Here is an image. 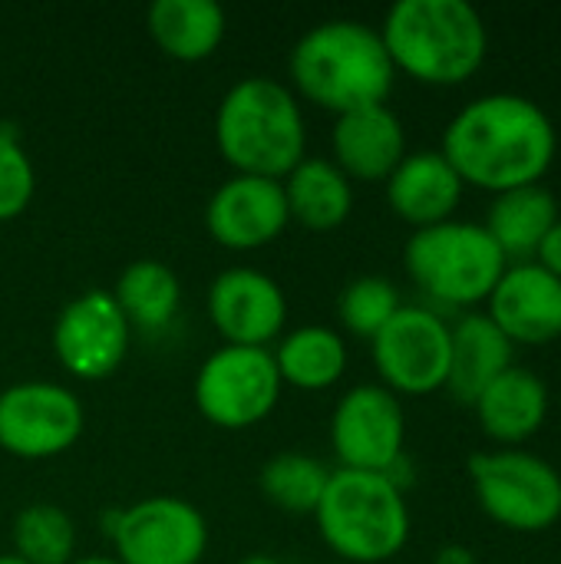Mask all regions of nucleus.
<instances>
[{
  "label": "nucleus",
  "instance_id": "obj_24",
  "mask_svg": "<svg viewBox=\"0 0 561 564\" xmlns=\"http://www.w3.org/2000/svg\"><path fill=\"white\" fill-rule=\"evenodd\" d=\"M281 373V383L298 390H327L347 370V344L337 330L308 324L281 337L278 350L271 354Z\"/></svg>",
  "mask_w": 561,
  "mask_h": 564
},
{
  "label": "nucleus",
  "instance_id": "obj_4",
  "mask_svg": "<svg viewBox=\"0 0 561 564\" xmlns=\"http://www.w3.org/2000/svg\"><path fill=\"white\" fill-rule=\"evenodd\" d=\"M215 142L235 175L281 182L308 149L298 96L291 86L268 76L235 83L215 112Z\"/></svg>",
  "mask_w": 561,
  "mask_h": 564
},
{
  "label": "nucleus",
  "instance_id": "obj_35",
  "mask_svg": "<svg viewBox=\"0 0 561 564\" xmlns=\"http://www.w3.org/2000/svg\"><path fill=\"white\" fill-rule=\"evenodd\" d=\"M334 564H344V562H334Z\"/></svg>",
  "mask_w": 561,
  "mask_h": 564
},
{
  "label": "nucleus",
  "instance_id": "obj_19",
  "mask_svg": "<svg viewBox=\"0 0 561 564\" xmlns=\"http://www.w3.org/2000/svg\"><path fill=\"white\" fill-rule=\"evenodd\" d=\"M479 426L489 440L516 446L536 436L549 416V387L539 373L526 367H509L499 373L473 403Z\"/></svg>",
  "mask_w": 561,
  "mask_h": 564
},
{
  "label": "nucleus",
  "instance_id": "obj_23",
  "mask_svg": "<svg viewBox=\"0 0 561 564\" xmlns=\"http://www.w3.org/2000/svg\"><path fill=\"white\" fill-rule=\"evenodd\" d=\"M559 221V202L546 185L513 188L493 198L486 215V231L499 245V251L519 261H532L549 228Z\"/></svg>",
  "mask_w": 561,
  "mask_h": 564
},
{
  "label": "nucleus",
  "instance_id": "obj_8",
  "mask_svg": "<svg viewBox=\"0 0 561 564\" xmlns=\"http://www.w3.org/2000/svg\"><path fill=\"white\" fill-rule=\"evenodd\" d=\"M281 373L268 347H218L195 377V406L218 430H248L281 400Z\"/></svg>",
  "mask_w": 561,
  "mask_h": 564
},
{
  "label": "nucleus",
  "instance_id": "obj_33",
  "mask_svg": "<svg viewBox=\"0 0 561 564\" xmlns=\"http://www.w3.org/2000/svg\"><path fill=\"white\" fill-rule=\"evenodd\" d=\"M69 564H119L116 558H73Z\"/></svg>",
  "mask_w": 561,
  "mask_h": 564
},
{
  "label": "nucleus",
  "instance_id": "obj_26",
  "mask_svg": "<svg viewBox=\"0 0 561 564\" xmlns=\"http://www.w3.org/2000/svg\"><path fill=\"white\" fill-rule=\"evenodd\" d=\"M331 473L304 453H278L261 466V496L288 516H314Z\"/></svg>",
  "mask_w": 561,
  "mask_h": 564
},
{
  "label": "nucleus",
  "instance_id": "obj_18",
  "mask_svg": "<svg viewBox=\"0 0 561 564\" xmlns=\"http://www.w3.org/2000/svg\"><path fill=\"white\" fill-rule=\"evenodd\" d=\"M463 178L446 162L443 152H413L387 178V205L393 215L413 228H430L450 221L463 202Z\"/></svg>",
  "mask_w": 561,
  "mask_h": 564
},
{
  "label": "nucleus",
  "instance_id": "obj_5",
  "mask_svg": "<svg viewBox=\"0 0 561 564\" xmlns=\"http://www.w3.org/2000/svg\"><path fill=\"white\" fill-rule=\"evenodd\" d=\"M314 522L324 545L344 564L390 562L410 539L403 489H397L384 473L334 469Z\"/></svg>",
  "mask_w": 561,
  "mask_h": 564
},
{
  "label": "nucleus",
  "instance_id": "obj_9",
  "mask_svg": "<svg viewBox=\"0 0 561 564\" xmlns=\"http://www.w3.org/2000/svg\"><path fill=\"white\" fill-rule=\"evenodd\" d=\"M119 564H198L208 549L205 516L179 496H149L103 519Z\"/></svg>",
  "mask_w": 561,
  "mask_h": 564
},
{
  "label": "nucleus",
  "instance_id": "obj_10",
  "mask_svg": "<svg viewBox=\"0 0 561 564\" xmlns=\"http://www.w3.org/2000/svg\"><path fill=\"white\" fill-rule=\"evenodd\" d=\"M450 324L430 307H400L370 340L374 367L390 393L427 397L450 377Z\"/></svg>",
  "mask_w": 561,
  "mask_h": 564
},
{
  "label": "nucleus",
  "instance_id": "obj_30",
  "mask_svg": "<svg viewBox=\"0 0 561 564\" xmlns=\"http://www.w3.org/2000/svg\"><path fill=\"white\" fill-rule=\"evenodd\" d=\"M536 264L546 268L549 274H555L561 281V218L549 228V235L542 238V245L536 251Z\"/></svg>",
  "mask_w": 561,
  "mask_h": 564
},
{
  "label": "nucleus",
  "instance_id": "obj_14",
  "mask_svg": "<svg viewBox=\"0 0 561 564\" xmlns=\"http://www.w3.org/2000/svg\"><path fill=\"white\" fill-rule=\"evenodd\" d=\"M208 321L231 347H268L288 321V297L274 278L228 268L208 288Z\"/></svg>",
  "mask_w": 561,
  "mask_h": 564
},
{
  "label": "nucleus",
  "instance_id": "obj_34",
  "mask_svg": "<svg viewBox=\"0 0 561 564\" xmlns=\"http://www.w3.org/2000/svg\"><path fill=\"white\" fill-rule=\"evenodd\" d=\"M0 564H26L23 558H17V555H0Z\"/></svg>",
  "mask_w": 561,
  "mask_h": 564
},
{
  "label": "nucleus",
  "instance_id": "obj_3",
  "mask_svg": "<svg viewBox=\"0 0 561 564\" xmlns=\"http://www.w3.org/2000/svg\"><path fill=\"white\" fill-rule=\"evenodd\" d=\"M393 69L427 86H460L486 59L489 33L466 0H397L380 26Z\"/></svg>",
  "mask_w": 561,
  "mask_h": 564
},
{
  "label": "nucleus",
  "instance_id": "obj_25",
  "mask_svg": "<svg viewBox=\"0 0 561 564\" xmlns=\"http://www.w3.org/2000/svg\"><path fill=\"white\" fill-rule=\"evenodd\" d=\"M116 307L122 311V317L129 321V327L136 330H162L182 301V284L175 278V271L155 258H142L132 261L119 281L116 291H109Z\"/></svg>",
  "mask_w": 561,
  "mask_h": 564
},
{
  "label": "nucleus",
  "instance_id": "obj_32",
  "mask_svg": "<svg viewBox=\"0 0 561 564\" xmlns=\"http://www.w3.org/2000/svg\"><path fill=\"white\" fill-rule=\"evenodd\" d=\"M238 564H284V562H278V558H271V555H248V558H241Z\"/></svg>",
  "mask_w": 561,
  "mask_h": 564
},
{
  "label": "nucleus",
  "instance_id": "obj_29",
  "mask_svg": "<svg viewBox=\"0 0 561 564\" xmlns=\"http://www.w3.org/2000/svg\"><path fill=\"white\" fill-rule=\"evenodd\" d=\"M36 192V175L26 149L10 129H0V221H13L26 212Z\"/></svg>",
  "mask_w": 561,
  "mask_h": 564
},
{
  "label": "nucleus",
  "instance_id": "obj_12",
  "mask_svg": "<svg viewBox=\"0 0 561 564\" xmlns=\"http://www.w3.org/2000/svg\"><path fill=\"white\" fill-rule=\"evenodd\" d=\"M407 416L380 383H360L341 397L331 416V449L341 469L354 473H390L407 453Z\"/></svg>",
  "mask_w": 561,
  "mask_h": 564
},
{
  "label": "nucleus",
  "instance_id": "obj_13",
  "mask_svg": "<svg viewBox=\"0 0 561 564\" xmlns=\"http://www.w3.org/2000/svg\"><path fill=\"white\" fill-rule=\"evenodd\" d=\"M132 327L109 291L73 297L53 324V354L76 380H106L129 354Z\"/></svg>",
  "mask_w": 561,
  "mask_h": 564
},
{
  "label": "nucleus",
  "instance_id": "obj_27",
  "mask_svg": "<svg viewBox=\"0 0 561 564\" xmlns=\"http://www.w3.org/2000/svg\"><path fill=\"white\" fill-rule=\"evenodd\" d=\"M13 555L26 564H69L76 555L73 519L50 502L20 509L13 519Z\"/></svg>",
  "mask_w": 561,
  "mask_h": 564
},
{
  "label": "nucleus",
  "instance_id": "obj_1",
  "mask_svg": "<svg viewBox=\"0 0 561 564\" xmlns=\"http://www.w3.org/2000/svg\"><path fill=\"white\" fill-rule=\"evenodd\" d=\"M555 126L539 102L516 93H489L450 119L440 152L463 185L503 195L539 185L555 162Z\"/></svg>",
  "mask_w": 561,
  "mask_h": 564
},
{
  "label": "nucleus",
  "instance_id": "obj_16",
  "mask_svg": "<svg viewBox=\"0 0 561 564\" xmlns=\"http://www.w3.org/2000/svg\"><path fill=\"white\" fill-rule=\"evenodd\" d=\"M489 321L513 344H552L561 337V281L536 261L509 264L489 294Z\"/></svg>",
  "mask_w": 561,
  "mask_h": 564
},
{
  "label": "nucleus",
  "instance_id": "obj_7",
  "mask_svg": "<svg viewBox=\"0 0 561 564\" xmlns=\"http://www.w3.org/2000/svg\"><path fill=\"white\" fill-rule=\"evenodd\" d=\"M479 509L513 532H546L561 519V473L522 449L470 456Z\"/></svg>",
  "mask_w": 561,
  "mask_h": 564
},
{
  "label": "nucleus",
  "instance_id": "obj_11",
  "mask_svg": "<svg viewBox=\"0 0 561 564\" xmlns=\"http://www.w3.org/2000/svg\"><path fill=\"white\" fill-rule=\"evenodd\" d=\"M83 426L79 397L60 383L30 380L0 393V449L17 459H53L76 446Z\"/></svg>",
  "mask_w": 561,
  "mask_h": 564
},
{
  "label": "nucleus",
  "instance_id": "obj_22",
  "mask_svg": "<svg viewBox=\"0 0 561 564\" xmlns=\"http://www.w3.org/2000/svg\"><path fill=\"white\" fill-rule=\"evenodd\" d=\"M288 215L311 231H334L350 218L354 185L331 159H301L281 178Z\"/></svg>",
  "mask_w": 561,
  "mask_h": 564
},
{
  "label": "nucleus",
  "instance_id": "obj_6",
  "mask_svg": "<svg viewBox=\"0 0 561 564\" xmlns=\"http://www.w3.org/2000/svg\"><path fill=\"white\" fill-rule=\"evenodd\" d=\"M403 264L413 284L446 307L489 301L493 288L509 268L506 254L483 225L453 218L417 228L403 248Z\"/></svg>",
  "mask_w": 561,
  "mask_h": 564
},
{
  "label": "nucleus",
  "instance_id": "obj_21",
  "mask_svg": "<svg viewBox=\"0 0 561 564\" xmlns=\"http://www.w3.org/2000/svg\"><path fill=\"white\" fill-rule=\"evenodd\" d=\"M145 26L165 56L202 63L222 46L228 20L215 0H155L145 13Z\"/></svg>",
  "mask_w": 561,
  "mask_h": 564
},
{
  "label": "nucleus",
  "instance_id": "obj_31",
  "mask_svg": "<svg viewBox=\"0 0 561 564\" xmlns=\"http://www.w3.org/2000/svg\"><path fill=\"white\" fill-rule=\"evenodd\" d=\"M433 564H476V555L466 545H446L436 552Z\"/></svg>",
  "mask_w": 561,
  "mask_h": 564
},
{
  "label": "nucleus",
  "instance_id": "obj_15",
  "mask_svg": "<svg viewBox=\"0 0 561 564\" xmlns=\"http://www.w3.org/2000/svg\"><path fill=\"white\" fill-rule=\"evenodd\" d=\"M288 221V198L278 178L231 175L205 205V228L228 251H258L271 245Z\"/></svg>",
  "mask_w": 561,
  "mask_h": 564
},
{
  "label": "nucleus",
  "instance_id": "obj_28",
  "mask_svg": "<svg viewBox=\"0 0 561 564\" xmlns=\"http://www.w3.org/2000/svg\"><path fill=\"white\" fill-rule=\"evenodd\" d=\"M400 307L403 304H400V291L393 288V281L377 278V274H367V278L350 281L341 291V297H337V317H341V324L350 334L367 337V340H374Z\"/></svg>",
  "mask_w": 561,
  "mask_h": 564
},
{
  "label": "nucleus",
  "instance_id": "obj_17",
  "mask_svg": "<svg viewBox=\"0 0 561 564\" xmlns=\"http://www.w3.org/2000/svg\"><path fill=\"white\" fill-rule=\"evenodd\" d=\"M334 165L354 182H387L407 155L403 122L393 109L367 106L337 116L331 132Z\"/></svg>",
  "mask_w": 561,
  "mask_h": 564
},
{
  "label": "nucleus",
  "instance_id": "obj_2",
  "mask_svg": "<svg viewBox=\"0 0 561 564\" xmlns=\"http://www.w3.org/2000/svg\"><path fill=\"white\" fill-rule=\"evenodd\" d=\"M291 83L301 99L344 116L367 106H384L397 69L380 30L360 20H324L311 26L291 50Z\"/></svg>",
  "mask_w": 561,
  "mask_h": 564
},
{
  "label": "nucleus",
  "instance_id": "obj_20",
  "mask_svg": "<svg viewBox=\"0 0 561 564\" xmlns=\"http://www.w3.org/2000/svg\"><path fill=\"white\" fill-rule=\"evenodd\" d=\"M450 347V377L446 390L460 403H476L479 393L513 367L516 344L489 321V314H466L456 321Z\"/></svg>",
  "mask_w": 561,
  "mask_h": 564
}]
</instances>
